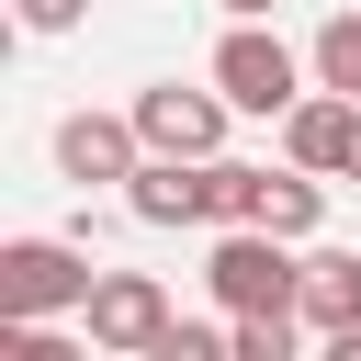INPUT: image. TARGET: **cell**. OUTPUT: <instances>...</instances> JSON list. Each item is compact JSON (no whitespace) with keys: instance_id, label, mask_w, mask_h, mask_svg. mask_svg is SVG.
<instances>
[{"instance_id":"obj_1","label":"cell","mask_w":361,"mask_h":361,"mask_svg":"<svg viewBox=\"0 0 361 361\" xmlns=\"http://www.w3.org/2000/svg\"><path fill=\"white\" fill-rule=\"evenodd\" d=\"M203 282H214L226 316H305V259H293V237H271V226H226Z\"/></svg>"},{"instance_id":"obj_2","label":"cell","mask_w":361,"mask_h":361,"mask_svg":"<svg viewBox=\"0 0 361 361\" xmlns=\"http://www.w3.org/2000/svg\"><path fill=\"white\" fill-rule=\"evenodd\" d=\"M90 248H68V237H11L0 248V327H23V316H79L90 305Z\"/></svg>"},{"instance_id":"obj_3","label":"cell","mask_w":361,"mask_h":361,"mask_svg":"<svg viewBox=\"0 0 361 361\" xmlns=\"http://www.w3.org/2000/svg\"><path fill=\"white\" fill-rule=\"evenodd\" d=\"M214 90L237 102V113H293L305 102V68H293V45L271 34V23H226V45H214Z\"/></svg>"},{"instance_id":"obj_4","label":"cell","mask_w":361,"mask_h":361,"mask_svg":"<svg viewBox=\"0 0 361 361\" xmlns=\"http://www.w3.org/2000/svg\"><path fill=\"white\" fill-rule=\"evenodd\" d=\"M226 90H180V79H158V90H135V135H147V158H226Z\"/></svg>"},{"instance_id":"obj_5","label":"cell","mask_w":361,"mask_h":361,"mask_svg":"<svg viewBox=\"0 0 361 361\" xmlns=\"http://www.w3.org/2000/svg\"><path fill=\"white\" fill-rule=\"evenodd\" d=\"M79 327H90V350L147 361V350L169 338V293H158L147 271H102V282H90V305H79Z\"/></svg>"},{"instance_id":"obj_6","label":"cell","mask_w":361,"mask_h":361,"mask_svg":"<svg viewBox=\"0 0 361 361\" xmlns=\"http://www.w3.org/2000/svg\"><path fill=\"white\" fill-rule=\"evenodd\" d=\"M350 124H361V102L316 79V90L282 113V158H293V169H316V180H338V169H350Z\"/></svg>"},{"instance_id":"obj_7","label":"cell","mask_w":361,"mask_h":361,"mask_svg":"<svg viewBox=\"0 0 361 361\" xmlns=\"http://www.w3.org/2000/svg\"><path fill=\"white\" fill-rule=\"evenodd\" d=\"M56 169H68V180H135V169H147L135 113H68V124H56Z\"/></svg>"},{"instance_id":"obj_8","label":"cell","mask_w":361,"mask_h":361,"mask_svg":"<svg viewBox=\"0 0 361 361\" xmlns=\"http://www.w3.org/2000/svg\"><path fill=\"white\" fill-rule=\"evenodd\" d=\"M135 226H214V158H147L124 180Z\"/></svg>"},{"instance_id":"obj_9","label":"cell","mask_w":361,"mask_h":361,"mask_svg":"<svg viewBox=\"0 0 361 361\" xmlns=\"http://www.w3.org/2000/svg\"><path fill=\"white\" fill-rule=\"evenodd\" d=\"M305 327L316 338L361 327V248H305Z\"/></svg>"},{"instance_id":"obj_10","label":"cell","mask_w":361,"mask_h":361,"mask_svg":"<svg viewBox=\"0 0 361 361\" xmlns=\"http://www.w3.org/2000/svg\"><path fill=\"white\" fill-rule=\"evenodd\" d=\"M316 214H327V180L316 169H271L259 180V226L271 237H316Z\"/></svg>"},{"instance_id":"obj_11","label":"cell","mask_w":361,"mask_h":361,"mask_svg":"<svg viewBox=\"0 0 361 361\" xmlns=\"http://www.w3.org/2000/svg\"><path fill=\"white\" fill-rule=\"evenodd\" d=\"M316 79H327V90H350V102H361V11H338V23H327V34H316Z\"/></svg>"},{"instance_id":"obj_12","label":"cell","mask_w":361,"mask_h":361,"mask_svg":"<svg viewBox=\"0 0 361 361\" xmlns=\"http://www.w3.org/2000/svg\"><path fill=\"white\" fill-rule=\"evenodd\" d=\"M259 180H271V169H248V158H214V226H259Z\"/></svg>"},{"instance_id":"obj_13","label":"cell","mask_w":361,"mask_h":361,"mask_svg":"<svg viewBox=\"0 0 361 361\" xmlns=\"http://www.w3.org/2000/svg\"><path fill=\"white\" fill-rule=\"evenodd\" d=\"M237 327V361H293V338H305V316H226Z\"/></svg>"},{"instance_id":"obj_14","label":"cell","mask_w":361,"mask_h":361,"mask_svg":"<svg viewBox=\"0 0 361 361\" xmlns=\"http://www.w3.org/2000/svg\"><path fill=\"white\" fill-rule=\"evenodd\" d=\"M214 350H237V327H192V316H169V338H158L147 361H214Z\"/></svg>"},{"instance_id":"obj_15","label":"cell","mask_w":361,"mask_h":361,"mask_svg":"<svg viewBox=\"0 0 361 361\" xmlns=\"http://www.w3.org/2000/svg\"><path fill=\"white\" fill-rule=\"evenodd\" d=\"M11 11H23V34H68V23L90 11V0H11Z\"/></svg>"},{"instance_id":"obj_16","label":"cell","mask_w":361,"mask_h":361,"mask_svg":"<svg viewBox=\"0 0 361 361\" xmlns=\"http://www.w3.org/2000/svg\"><path fill=\"white\" fill-rule=\"evenodd\" d=\"M214 11H226V23H259V11H271V0H214Z\"/></svg>"},{"instance_id":"obj_17","label":"cell","mask_w":361,"mask_h":361,"mask_svg":"<svg viewBox=\"0 0 361 361\" xmlns=\"http://www.w3.org/2000/svg\"><path fill=\"white\" fill-rule=\"evenodd\" d=\"M338 180H361V124H350V169H338Z\"/></svg>"}]
</instances>
